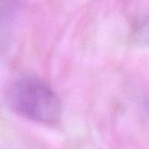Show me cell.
<instances>
[{
  "instance_id": "1",
  "label": "cell",
  "mask_w": 149,
  "mask_h": 149,
  "mask_svg": "<svg viewBox=\"0 0 149 149\" xmlns=\"http://www.w3.org/2000/svg\"><path fill=\"white\" fill-rule=\"evenodd\" d=\"M9 109L17 116L41 125H56L61 118L60 98L43 80L33 76L15 81L5 94Z\"/></svg>"
},
{
  "instance_id": "2",
  "label": "cell",
  "mask_w": 149,
  "mask_h": 149,
  "mask_svg": "<svg viewBox=\"0 0 149 149\" xmlns=\"http://www.w3.org/2000/svg\"><path fill=\"white\" fill-rule=\"evenodd\" d=\"M19 5L17 0H0V55L8 46L17 25Z\"/></svg>"
},
{
  "instance_id": "3",
  "label": "cell",
  "mask_w": 149,
  "mask_h": 149,
  "mask_svg": "<svg viewBox=\"0 0 149 149\" xmlns=\"http://www.w3.org/2000/svg\"><path fill=\"white\" fill-rule=\"evenodd\" d=\"M134 37L139 43H142L144 41V43L147 42V21L144 19L140 22H138L135 27V33Z\"/></svg>"
}]
</instances>
